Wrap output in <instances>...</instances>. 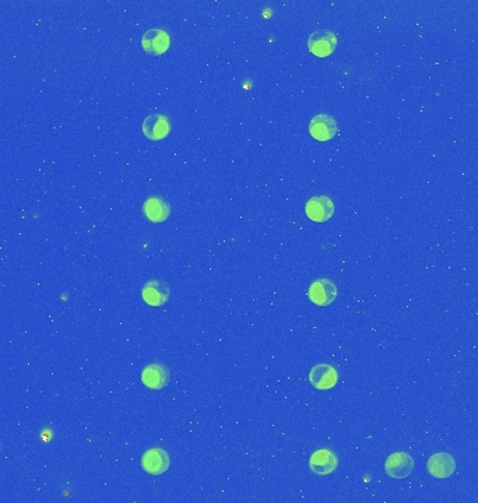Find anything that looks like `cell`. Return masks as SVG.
<instances>
[{"label":"cell","mask_w":478,"mask_h":503,"mask_svg":"<svg viewBox=\"0 0 478 503\" xmlns=\"http://www.w3.org/2000/svg\"><path fill=\"white\" fill-rule=\"evenodd\" d=\"M339 375L329 364H319L309 372V382L317 390H329L336 386Z\"/></svg>","instance_id":"obj_8"},{"label":"cell","mask_w":478,"mask_h":503,"mask_svg":"<svg viewBox=\"0 0 478 503\" xmlns=\"http://www.w3.org/2000/svg\"><path fill=\"white\" fill-rule=\"evenodd\" d=\"M143 49L153 56H158L167 52L170 48V35L161 28H153L144 32L142 38Z\"/></svg>","instance_id":"obj_7"},{"label":"cell","mask_w":478,"mask_h":503,"mask_svg":"<svg viewBox=\"0 0 478 503\" xmlns=\"http://www.w3.org/2000/svg\"><path fill=\"white\" fill-rule=\"evenodd\" d=\"M171 123L165 115H150L143 122V133L149 140H163L168 136Z\"/></svg>","instance_id":"obj_12"},{"label":"cell","mask_w":478,"mask_h":503,"mask_svg":"<svg viewBox=\"0 0 478 503\" xmlns=\"http://www.w3.org/2000/svg\"><path fill=\"white\" fill-rule=\"evenodd\" d=\"M308 296L317 306H329L337 296V287L332 280L320 278L310 284Z\"/></svg>","instance_id":"obj_3"},{"label":"cell","mask_w":478,"mask_h":503,"mask_svg":"<svg viewBox=\"0 0 478 503\" xmlns=\"http://www.w3.org/2000/svg\"><path fill=\"white\" fill-rule=\"evenodd\" d=\"M337 466H339L337 456L327 449L315 452L309 460V467L312 473L316 476H329L336 471Z\"/></svg>","instance_id":"obj_11"},{"label":"cell","mask_w":478,"mask_h":503,"mask_svg":"<svg viewBox=\"0 0 478 503\" xmlns=\"http://www.w3.org/2000/svg\"><path fill=\"white\" fill-rule=\"evenodd\" d=\"M142 467L150 476H161L170 469V456L164 449H150L143 455Z\"/></svg>","instance_id":"obj_6"},{"label":"cell","mask_w":478,"mask_h":503,"mask_svg":"<svg viewBox=\"0 0 478 503\" xmlns=\"http://www.w3.org/2000/svg\"><path fill=\"white\" fill-rule=\"evenodd\" d=\"M170 371L163 364H151L142 372V382L150 390H161L168 385Z\"/></svg>","instance_id":"obj_10"},{"label":"cell","mask_w":478,"mask_h":503,"mask_svg":"<svg viewBox=\"0 0 478 503\" xmlns=\"http://www.w3.org/2000/svg\"><path fill=\"white\" fill-rule=\"evenodd\" d=\"M385 471L389 477L396 480L407 478L414 471V460L406 452L393 453L385 462Z\"/></svg>","instance_id":"obj_2"},{"label":"cell","mask_w":478,"mask_h":503,"mask_svg":"<svg viewBox=\"0 0 478 503\" xmlns=\"http://www.w3.org/2000/svg\"><path fill=\"white\" fill-rule=\"evenodd\" d=\"M336 45L337 36L329 29H317L312 32L308 38V49L319 57H326L332 55L336 49Z\"/></svg>","instance_id":"obj_1"},{"label":"cell","mask_w":478,"mask_h":503,"mask_svg":"<svg viewBox=\"0 0 478 503\" xmlns=\"http://www.w3.org/2000/svg\"><path fill=\"white\" fill-rule=\"evenodd\" d=\"M427 469L435 478H448L455 473L456 462L448 453H435L430 457Z\"/></svg>","instance_id":"obj_13"},{"label":"cell","mask_w":478,"mask_h":503,"mask_svg":"<svg viewBox=\"0 0 478 503\" xmlns=\"http://www.w3.org/2000/svg\"><path fill=\"white\" fill-rule=\"evenodd\" d=\"M142 296L144 302L150 306H163L170 298V287L161 280H150L144 284L142 289Z\"/></svg>","instance_id":"obj_9"},{"label":"cell","mask_w":478,"mask_h":503,"mask_svg":"<svg viewBox=\"0 0 478 503\" xmlns=\"http://www.w3.org/2000/svg\"><path fill=\"white\" fill-rule=\"evenodd\" d=\"M339 126L333 116L326 113L315 115L309 123V133L317 142H329L337 135Z\"/></svg>","instance_id":"obj_4"},{"label":"cell","mask_w":478,"mask_h":503,"mask_svg":"<svg viewBox=\"0 0 478 503\" xmlns=\"http://www.w3.org/2000/svg\"><path fill=\"white\" fill-rule=\"evenodd\" d=\"M143 210L146 217L151 223H163L168 219L171 213L170 203L164 198H158V196L149 198L143 205Z\"/></svg>","instance_id":"obj_14"},{"label":"cell","mask_w":478,"mask_h":503,"mask_svg":"<svg viewBox=\"0 0 478 503\" xmlns=\"http://www.w3.org/2000/svg\"><path fill=\"white\" fill-rule=\"evenodd\" d=\"M308 219L315 223H325L334 214V203L327 196H313L305 205Z\"/></svg>","instance_id":"obj_5"}]
</instances>
